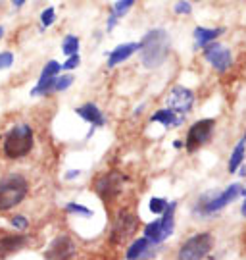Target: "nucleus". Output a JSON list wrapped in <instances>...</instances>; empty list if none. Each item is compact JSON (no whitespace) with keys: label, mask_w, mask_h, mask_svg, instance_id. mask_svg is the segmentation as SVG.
I'll use <instances>...</instances> for the list:
<instances>
[{"label":"nucleus","mask_w":246,"mask_h":260,"mask_svg":"<svg viewBox=\"0 0 246 260\" xmlns=\"http://www.w3.org/2000/svg\"><path fill=\"white\" fill-rule=\"evenodd\" d=\"M138 228V216H135L129 210H119L114 225H112V232H110V241L112 245H121L127 239H131Z\"/></svg>","instance_id":"1a4fd4ad"},{"label":"nucleus","mask_w":246,"mask_h":260,"mask_svg":"<svg viewBox=\"0 0 246 260\" xmlns=\"http://www.w3.org/2000/svg\"><path fill=\"white\" fill-rule=\"evenodd\" d=\"M73 81H75V77L72 74H60L54 79V93H64V91H67L73 85Z\"/></svg>","instance_id":"393cba45"},{"label":"nucleus","mask_w":246,"mask_h":260,"mask_svg":"<svg viewBox=\"0 0 246 260\" xmlns=\"http://www.w3.org/2000/svg\"><path fill=\"white\" fill-rule=\"evenodd\" d=\"M138 50H140V43H123V45H118L108 54V68H116V66L123 64L125 60H129Z\"/></svg>","instance_id":"dca6fc26"},{"label":"nucleus","mask_w":246,"mask_h":260,"mask_svg":"<svg viewBox=\"0 0 246 260\" xmlns=\"http://www.w3.org/2000/svg\"><path fill=\"white\" fill-rule=\"evenodd\" d=\"M79 45H81V41L77 35H65L64 41H62V52L65 56L79 54Z\"/></svg>","instance_id":"4be33fe9"},{"label":"nucleus","mask_w":246,"mask_h":260,"mask_svg":"<svg viewBox=\"0 0 246 260\" xmlns=\"http://www.w3.org/2000/svg\"><path fill=\"white\" fill-rule=\"evenodd\" d=\"M214 129H216V120H212V118H204V120L194 121L189 127L187 139L183 143L187 152H196L198 149H202L212 139Z\"/></svg>","instance_id":"6e6552de"},{"label":"nucleus","mask_w":246,"mask_h":260,"mask_svg":"<svg viewBox=\"0 0 246 260\" xmlns=\"http://www.w3.org/2000/svg\"><path fill=\"white\" fill-rule=\"evenodd\" d=\"M31 241L27 233H2L0 235V260H4L6 256L19 252L21 249H25Z\"/></svg>","instance_id":"ddd939ff"},{"label":"nucleus","mask_w":246,"mask_h":260,"mask_svg":"<svg viewBox=\"0 0 246 260\" xmlns=\"http://www.w3.org/2000/svg\"><path fill=\"white\" fill-rule=\"evenodd\" d=\"M240 212H242V216L246 218V199H244V203H242V208H240Z\"/></svg>","instance_id":"f704fd0d"},{"label":"nucleus","mask_w":246,"mask_h":260,"mask_svg":"<svg viewBox=\"0 0 246 260\" xmlns=\"http://www.w3.org/2000/svg\"><path fill=\"white\" fill-rule=\"evenodd\" d=\"M194 106V93L189 87L175 85L173 89L165 96V108L175 112L177 116H187Z\"/></svg>","instance_id":"9d476101"},{"label":"nucleus","mask_w":246,"mask_h":260,"mask_svg":"<svg viewBox=\"0 0 246 260\" xmlns=\"http://www.w3.org/2000/svg\"><path fill=\"white\" fill-rule=\"evenodd\" d=\"M238 197H242V185L240 183H231L221 191H208L196 201L192 212L196 216H212V214L223 210L233 201H237Z\"/></svg>","instance_id":"20e7f679"},{"label":"nucleus","mask_w":246,"mask_h":260,"mask_svg":"<svg viewBox=\"0 0 246 260\" xmlns=\"http://www.w3.org/2000/svg\"><path fill=\"white\" fill-rule=\"evenodd\" d=\"M150 121L164 125L165 129H171V127H179V125H181L183 121H185V116H177V114L171 112L169 108H160V110H156L154 114L150 116Z\"/></svg>","instance_id":"a211bd4d"},{"label":"nucleus","mask_w":246,"mask_h":260,"mask_svg":"<svg viewBox=\"0 0 246 260\" xmlns=\"http://www.w3.org/2000/svg\"><path fill=\"white\" fill-rule=\"evenodd\" d=\"M173 12L177 16H189V14H192L191 2H189V0H179V2H175Z\"/></svg>","instance_id":"cd10ccee"},{"label":"nucleus","mask_w":246,"mask_h":260,"mask_svg":"<svg viewBox=\"0 0 246 260\" xmlns=\"http://www.w3.org/2000/svg\"><path fill=\"white\" fill-rule=\"evenodd\" d=\"M12 66H14V54L10 50H2L0 52V72L2 70H8Z\"/></svg>","instance_id":"c85d7f7f"},{"label":"nucleus","mask_w":246,"mask_h":260,"mask_svg":"<svg viewBox=\"0 0 246 260\" xmlns=\"http://www.w3.org/2000/svg\"><path fill=\"white\" fill-rule=\"evenodd\" d=\"M148 208H150V212L156 214V216H162L164 210L167 208V201L162 199V197H152L150 203H148Z\"/></svg>","instance_id":"bb28decb"},{"label":"nucleus","mask_w":246,"mask_h":260,"mask_svg":"<svg viewBox=\"0 0 246 260\" xmlns=\"http://www.w3.org/2000/svg\"><path fill=\"white\" fill-rule=\"evenodd\" d=\"M156 256V245L148 241L146 237H138L127 247L125 258L127 260H150Z\"/></svg>","instance_id":"4468645a"},{"label":"nucleus","mask_w":246,"mask_h":260,"mask_svg":"<svg viewBox=\"0 0 246 260\" xmlns=\"http://www.w3.org/2000/svg\"><path fill=\"white\" fill-rule=\"evenodd\" d=\"M56 21V8L54 6H48L41 12V31H45L46 27H50Z\"/></svg>","instance_id":"a878e982"},{"label":"nucleus","mask_w":246,"mask_h":260,"mask_svg":"<svg viewBox=\"0 0 246 260\" xmlns=\"http://www.w3.org/2000/svg\"><path fill=\"white\" fill-rule=\"evenodd\" d=\"M238 170H240V176L244 177L246 176V168H238Z\"/></svg>","instance_id":"c9c22d12"},{"label":"nucleus","mask_w":246,"mask_h":260,"mask_svg":"<svg viewBox=\"0 0 246 260\" xmlns=\"http://www.w3.org/2000/svg\"><path fill=\"white\" fill-rule=\"evenodd\" d=\"M135 2H137V0H118V2L112 6V10H110V18H114L116 21L121 19L129 10L135 6Z\"/></svg>","instance_id":"aec40b11"},{"label":"nucleus","mask_w":246,"mask_h":260,"mask_svg":"<svg viewBox=\"0 0 246 260\" xmlns=\"http://www.w3.org/2000/svg\"><path fill=\"white\" fill-rule=\"evenodd\" d=\"M79 64H81V56H79V54L67 56V60L62 64V70H65V72H72V70H75V68H79Z\"/></svg>","instance_id":"c756f323"},{"label":"nucleus","mask_w":246,"mask_h":260,"mask_svg":"<svg viewBox=\"0 0 246 260\" xmlns=\"http://www.w3.org/2000/svg\"><path fill=\"white\" fill-rule=\"evenodd\" d=\"M214 235L208 232L196 233L183 243L177 251V260H204L214 249Z\"/></svg>","instance_id":"0eeeda50"},{"label":"nucleus","mask_w":246,"mask_h":260,"mask_svg":"<svg viewBox=\"0 0 246 260\" xmlns=\"http://www.w3.org/2000/svg\"><path fill=\"white\" fill-rule=\"evenodd\" d=\"M75 114H77L81 120L87 121V123H91V127H94V129L106 125V116L102 114V110L94 103H85V104H81V106H77V108H75Z\"/></svg>","instance_id":"2eb2a0df"},{"label":"nucleus","mask_w":246,"mask_h":260,"mask_svg":"<svg viewBox=\"0 0 246 260\" xmlns=\"http://www.w3.org/2000/svg\"><path fill=\"white\" fill-rule=\"evenodd\" d=\"M62 74V64L56 62V60H48L45 64V68L41 70V75H39V81H46V79H52L56 75Z\"/></svg>","instance_id":"412c9836"},{"label":"nucleus","mask_w":246,"mask_h":260,"mask_svg":"<svg viewBox=\"0 0 246 260\" xmlns=\"http://www.w3.org/2000/svg\"><path fill=\"white\" fill-rule=\"evenodd\" d=\"M25 2H27V0H12V6L19 10L21 6H23V4H25Z\"/></svg>","instance_id":"2f4dec72"},{"label":"nucleus","mask_w":246,"mask_h":260,"mask_svg":"<svg viewBox=\"0 0 246 260\" xmlns=\"http://www.w3.org/2000/svg\"><path fill=\"white\" fill-rule=\"evenodd\" d=\"M204 58L219 74H225L229 68L233 66L231 50L225 45H221V43H210L208 47H204Z\"/></svg>","instance_id":"f8f14e48"},{"label":"nucleus","mask_w":246,"mask_h":260,"mask_svg":"<svg viewBox=\"0 0 246 260\" xmlns=\"http://www.w3.org/2000/svg\"><path fill=\"white\" fill-rule=\"evenodd\" d=\"M29 179L21 172H8L0 176V212H12L29 197Z\"/></svg>","instance_id":"f257e3e1"},{"label":"nucleus","mask_w":246,"mask_h":260,"mask_svg":"<svg viewBox=\"0 0 246 260\" xmlns=\"http://www.w3.org/2000/svg\"><path fill=\"white\" fill-rule=\"evenodd\" d=\"M81 176V170H69L67 174H65V179L69 181V179H75V177H79Z\"/></svg>","instance_id":"7c9ffc66"},{"label":"nucleus","mask_w":246,"mask_h":260,"mask_svg":"<svg viewBox=\"0 0 246 260\" xmlns=\"http://www.w3.org/2000/svg\"><path fill=\"white\" fill-rule=\"evenodd\" d=\"M75 243L69 235H56L50 241V245L46 247V251L43 252L45 260H73L75 258Z\"/></svg>","instance_id":"9b49d317"},{"label":"nucleus","mask_w":246,"mask_h":260,"mask_svg":"<svg viewBox=\"0 0 246 260\" xmlns=\"http://www.w3.org/2000/svg\"><path fill=\"white\" fill-rule=\"evenodd\" d=\"M4 37V27H2V25H0V39Z\"/></svg>","instance_id":"e433bc0d"},{"label":"nucleus","mask_w":246,"mask_h":260,"mask_svg":"<svg viewBox=\"0 0 246 260\" xmlns=\"http://www.w3.org/2000/svg\"><path fill=\"white\" fill-rule=\"evenodd\" d=\"M64 210L67 214H72V216H81V218H91L92 216L91 208H87L85 205H79V203H73V201L64 206Z\"/></svg>","instance_id":"b1692460"},{"label":"nucleus","mask_w":246,"mask_h":260,"mask_svg":"<svg viewBox=\"0 0 246 260\" xmlns=\"http://www.w3.org/2000/svg\"><path fill=\"white\" fill-rule=\"evenodd\" d=\"M244 154H246V133L238 139V143L235 145L233 152H231V156H229V164H227L229 174H235L238 168L242 166V162H244Z\"/></svg>","instance_id":"6ab92c4d"},{"label":"nucleus","mask_w":246,"mask_h":260,"mask_svg":"<svg viewBox=\"0 0 246 260\" xmlns=\"http://www.w3.org/2000/svg\"><path fill=\"white\" fill-rule=\"evenodd\" d=\"M175 210H177V203H167L164 214L158 220L145 225L143 237H146L152 245H160L167 237H171V233L175 230Z\"/></svg>","instance_id":"39448f33"},{"label":"nucleus","mask_w":246,"mask_h":260,"mask_svg":"<svg viewBox=\"0 0 246 260\" xmlns=\"http://www.w3.org/2000/svg\"><path fill=\"white\" fill-rule=\"evenodd\" d=\"M129 181V177L125 174H121L119 170H110V172H104L96 177L94 181V191L96 195L102 199V203H114L121 191H123V183Z\"/></svg>","instance_id":"423d86ee"},{"label":"nucleus","mask_w":246,"mask_h":260,"mask_svg":"<svg viewBox=\"0 0 246 260\" xmlns=\"http://www.w3.org/2000/svg\"><path fill=\"white\" fill-rule=\"evenodd\" d=\"M173 147H175V149H183V141H175Z\"/></svg>","instance_id":"72a5a7b5"},{"label":"nucleus","mask_w":246,"mask_h":260,"mask_svg":"<svg viewBox=\"0 0 246 260\" xmlns=\"http://www.w3.org/2000/svg\"><path fill=\"white\" fill-rule=\"evenodd\" d=\"M140 62L148 70H156L169 54V35L165 29H150L140 41Z\"/></svg>","instance_id":"f03ea898"},{"label":"nucleus","mask_w":246,"mask_h":260,"mask_svg":"<svg viewBox=\"0 0 246 260\" xmlns=\"http://www.w3.org/2000/svg\"><path fill=\"white\" fill-rule=\"evenodd\" d=\"M35 147V131L29 123H16L10 127L2 141V154L8 160H21L29 156Z\"/></svg>","instance_id":"7ed1b4c3"},{"label":"nucleus","mask_w":246,"mask_h":260,"mask_svg":"<svg viewBox=\"0 0 246 260\" xmlns=\"http://www.w3.org/2000/svg\"><path fill=\"white\" fill-rule=\"evenodd\" d=\"M145 110V104H140V106H138V108H135V112H133V114H135V116H140V112Z\"/></svg>","instance_id":"473e14b6"},{"label":"nucleus","mask_w":246,"mask_h":260,"mask_svg":"<svg viewBox=\"0 0 246 260\" xmlns=\"http://www.w3.org/2000/svg\"><path fill=\"white\" fill-rule=\"evenodd\" d=\"M8 222L14 228V232L18 233H25L29 230V218L25 214H12L8 218Z\"/></svg>","instance_id":"5701e85b"},{"label":"nucleus","mask_w":246,"mask_h":260,"mask_svg":"<svg viewBox=\"0 0 246 260\" xmlns=\"http://www.w3.org/2000/svg\"><path fill=\"white\" fill-rule=\"evenodd\" d=\"M225 33V29L223 27H216V29H208V27H194L192 31V37H194V48L198 50V48H204L208 47L210 43H216V39L219 35H223Z\"/></svg>","instance_id":"f3484780"}]
</instances>
